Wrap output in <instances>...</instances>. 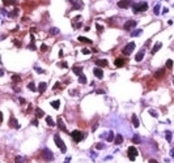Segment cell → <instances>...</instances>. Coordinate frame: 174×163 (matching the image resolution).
Listing matches in <instances>:
<instances>
[{
	"instance_id": "6da1fadb",
	"label": "cell",
	"mask_w": 174,
	"mask_h": 163,
	"mask_svg": "<svg viewBox=\"0 0 174 163\" xmlns=\"http://www.w3.org/2000/svg\"><path fill=\"white\" fill-rule=\"evenodd\" d=\"M132 9H134L135 13H139V12H144L148 9V4L144 1V3H134L132 4Z\"/></svg>"
},
{
	"instance_id": "7a4b0ae2",
	"label": "cell",
	"mask_w": 174,
	"mask_h": 163,
	"mask_svg": "<svg viewBox=\"0 0 174 163\" xmlns=\"http://www.w3.org/2000/svg\"><path fill=\"white\" fill-rule=\"evenodd\" d=\"M54 141H55L56 146L59 147V149H60V151H62V153H65V151H67V147H65V143L63 142L62 137H60L59 134H55V136H54Z\"/></svg>"
},
{
	"instance_id": "3957f363",
	"label": "cell",
	"mask_w": 174,
	"mask_h": 163,
	"mask_svg": "<svg viewBox=\"0 0 174 163\" xmlns=\"http://www.w3.org/2000/svg\"><path fill=\"white\" fill-rule=\"evenodd\" d=\"M42 157L45 160H47V162H52L54 160V154L51 150H48L47 147H45V149L42 150Z\"/></svg>"
},
{
	"instance_id": "277c9868",
	"label": "cell",
	"mask_w": 174,
	"mask_h": 163,
	"mask_svg": "<svg viewBox=\"0 0 174 163\" xmlns=\"http://www.w3.org/2000/svg\"><path fill=\"white\" fill-rule=\"evenodd\" d=\"M71 136H72V138H73L75 142H80V141L83 140V137H84V134H83L80 130H77V129L72 130V132H71Z\"/></svg>"
},
{
	"instance_id": "5b68a950",
	"label": "cell",
	"mask_w": 174,
	"mask_h": 163,
	"mask_svg": "<svg viewBox=\"0 0 174 163\" xmlns=\"http://www.w3.org/2000/svg\"><path fill=\"white\" fill-rule=\"evenodd\" d=\"M127 153H128V158L131 160H135V158L138 157V150H136L135 146H130L128 150H127Z\"/></svg>"
},
{
	"instance_id": "8992f818",
	"label": "cell",
	"mask_w": 174,
	"mask_h": 163,
	"mask_svg": "<svg viewBox=\"0 0 174 163\" xmlns=\"http://www.w3.org/2000/svg\"><path fill=\"white\" fill-rule=\"evenodd\" d=\"M135 46H136V45H135L134 42H130L128 45H127L126 47L123 48V53H124V55H130V53H131L132 51L135 50Z\"/></svg>"
},
{
	"instance_id": "52a82bcc",
	"label": "cell",
	"mask_w": 174,
	"mask_h": 163,
	"mask_svg": "<svg viewBox=\"0 0 174 163\" xmlns=\"http://www.w3.org/2000/svg\"><path fill=\"white\" fill-rule=\"evenodd\" d=\"M93 73H94V76L97 77V78H104V72H102V69L101 68H94V69H93Z\"/></svg>"
},
{
	"instance_id": "ba28073f",
	"label": "cell",
	"mask_w": 174,
	"mask_h": 163,
	"mask_svg": "<svg viewBox=\"0 0 174 163\" xmlns=\"http://www.w3.org/2000/svg\"><path fill=\"white\" fill-rule=\"evenodd\" d=\"M136 24H138L136 21H132V20H131V21H127V22L124 24L123 28H124V30H130V29L135 28V26H136Z\"/></svg>"
},
{
	"instance_id": "9c48e42d",
	"label": "cell",
	"mask_w": 174,
	"mask_h": 163,
	"mask_svg": "<svg viewBox=\"0 0 174 163\" xmlns=\"http://www.w3.org/2000/svg\"><path fill=\"white\" fill-rule=\"evenodd\" d=\"M130 5H131V1H130V0H122V1H118L119 8H128Z\"/></svg>"
},
{
	"instance_id": "30bf717a",
	"label": "cell",
	"mask_w": 174,
	"mask_h": 163,
	"mask_svg": "<svg viewBox=\"0 0 174 163\" xmlns=\"http://www.w3.org/2000/svg\"><path fill=\"white\" fill-rule=\"evenodd\" d=\"M58 125H59V128L63 130V132H65V133H68V130H67V128H65V125H64V123H63V120H62V118H58Z\"/></svg>"
},
{
	"instance_id": "8fae6325",
	"label": "cell",
	"mask_w": 174,
	"mask_h": 163,
	"mask_svg": "<svg viewBox=\"0 0 174 163\" xmlns=\"http://www.w3.org/2000/svg\"><path fill=\"white\" fill-rule=\"evenodd\" d=\"M9 125H11L12 128H20V125H18V123H17V120L13 118V116L9 119Z\"/></svg>"
},
{
	"instance_id": "7c38bea8",
	"label": "cell",
	"mask_w": 174,
	"mask_h": 163,
	"mask_svg": "<svg viewBox=\"0 0 174 163\" xmlns=\"http://www.w3.org/2000/svg\"><path fill=\"white\" fill-rule=\"evenodd\" d=\"M143 57H144V50H140L138 53H136L135 60H136V61H141V60H143Z\"/></svg>"
},
{
	"instance_id": "4fadbf2b",
	"label": "cell",
	"mask_w": 174,
	"mask_h": 163,
	"mask_svg": "<svg viewBox=\"0 0 174 163\" xmlns=\"http://www.w3.org/2000/svg\"><path fill=\"white\" fill-rule=\"evenodd\" d=\"M72 70H73V73L77 74V76H81L83 74V68L81 67H77V65H76V67L72 68Z\"/></svg>"
},
{
	"instance_id": "5bb4252c",
	"label": "cell",
	"mask_w": 174,
	"mask_h": 163,
	"mask_svg": "<svg viewBox=\"0 0 174 163\" xmlns=\"http://www.w3.org/2000/svg\"><path fill=\"white\" fill-rule=\"evenodd\" d=\"M161 47H162V43H161V42H157V43H156V45L153 46V48H152V55H153V53H156V52H157V51L160 50Z\"/></svg>"
},
{
	"instance_id": "9a60e30c",
	"label": "cell",
	"mask_w": 174,
	"mask_h": 163,
	"mask_svg": "<svg viewBox=\"0 0 174 163\" xmlns=\"http://www.w3.org/2000/svg\"><path fill=\"white\" fill-rule=\"evenodd\" d=\"M46 87H47V84H46V82H41V84L38 85V91H39L41 94H42V93H45Z\"/></svg>"
},
{
	"instance_id": "2e32d148",
	"label": "cell",
	"mask_w": 174,
	"mask_h": 163,
	"mask_svg": "<svg viewBox=\"0 0 174 163\" xmlns=\"http://www.w3.org/2000/svg\"><path fill=\"white\" fill-rule=\"evenodd\" d=\"M96 64L98 65V68H100V67H107V64H109V63H107L106 59H102V60H97V61H96Z\"/></svg>"
},
{
	"instance_id": "e0dca14e",
	"label": "cell",
	"mask_w": 174,
	"mask_h": 163,
	"mask_svg": "<svg viewBox=\"0 0 174 163\" xmlns=\"http://www.w3.org/2000/svg\"><path fill=\"white\" fill-rule=\"evenodd\" d=\"M132 124H134V126L135 128H139V125H140V123H139V119H138V116L136 115H132Z\"/></svg>"
},
{
	"instance_id": "ac0fdd59",
	"label": "cell",
	"mask_w": 174,
	"mask_h": 163,
	"mask_svg": "<svg viewBox=\"0 0 174 163\" xmlns=\"http://www.w3.org/2000/svg\"><path fill=\"white\" fill-rule=\"evenodd\" d=\"M114 64H115V67H117V68H121V67H123V65H124V60L121 59V57H118V59L115 60Z\"/></svg>"
},
{
	"instance_id": "d6986e66",
	"label": "cell",
	"mask_w": 174,
	"mask_h": 163,
	"mask_svg": "<svg viewBox=\"0 0 174 163\" xmlns=\"http://www.w3.org/2000/svg\"><path fill=\"white\" fill-rule=\"evenodd\" d=\"M114 142L117 143V145H121V143L123 142V136H122V134H117V136H115Z\"/></svg>"
},
{
	"instance_id": "ffe728a7",
	"label": "cell",
	"mask_w": 174,
	"mask_h": 163,
	"mask_svg": "<svg viewBox=\"0 0 174 163\" xmlns=\"http://www.w3.org/2000/svg\"><path fill=\"white\" fill-rule=\"evenodd\" d=\"M164 73H165V70L164 69H158L156 73H154V76H156V78H160V77L164 76Z\"/></svg>"
},
{
	"instance_id": "44dd1931",
	"label": "cell",
	"mask_w": 174,
	"mask_h": 163,
	"mask_svg": "<svg viewBox=\"0 0 174 163\" xmlns=\"http://www.w3.org/2000/svg\"><path fill=\"white\" fill-rule=\"evenodd\" d=\"M46 123H47L48 126H55V123H54V120L50 118V116H47V118H46Z\"/></svg>"
},
{
	"instance_id": "7402d4cb",
	"label": "cell",
	"mask_w": 174,
	"mask_h": 163,
	"mask_svg": "<svg viewBox=\"0 0 174 163\" xmlns=\"http://www.w3.org/2000/svg\"><path fill=\"white\" fill-rule=\"evenodd\" d=\"M35 115H37V118H43V116H45V112H43L41 108H37V110H35Z\"/></svg>"
},
{
	"instance_id": "603a6c76",
	"label": "cell",
	"mask_w": 174,
	"mask_h": 163,
	"mask_svg": "<svg viewBox=\"0 0 174 163\" xmlns=\"http://www.w3.org/2000/svg\"><path fill=\"white\" fill-rule=\"evenodd\" d=\"M77 39H79V42H83V43H90V45H92V41L88 39V38H85V37H79Z\"/></svg>"
},
{
	"instance_id": "cb8c5ba5",
	"label": "cell",
	"mask_w": 174,
	"mask_h": 163,
	"mask_svg": "<svg viewBox=\"0 0 174 163\" xmlns=\"http://www.w3.org/2000/svg\"><path fill=\"white\" fill-rule=\"evenodd\" d=\"M14 163H26V159L24 157H16L14 159Z\"/></svg>"
},
{
	"instance_id": "d4e9b609",
	"label": "cell",
	"mask_w": 174,
	"mask_h": 163,
	"mask_svg": "<svg viewBox=\"0 0 174 163\" xmlns=\"http://www.w3.org/2000/svg\"><path fill=\"white\" fill-rule=\"evenodd\" d=\"M51 106H52L55 110H58V108L60 107V101H52L51 102Z\"/></svg>"
},
{
	"instance_id": "484cf974",
	"label": "cell",
	"mask_w": 174,
	"mask_h": 163,
	"mask_svg": "<svg viewBox=\"0 0 174 163\" xmlns=\"http://www.w3.org/2000/svg\"><path fill=\"white\" fill-rule=\"evenodd\" d=\"M79 82L80 84H87V77H85V74H81V76H79Z\"/></svg>"
},
{
	"instance_id": "4316f807",
	"label": "cell",
	"mask_w": 174,
	"mask_h": 163,
	"mask_svg": "<svg viewBox=\"0 0 174 163\" xmlns=\"http://www.w3.org/2000/svg\"><path fill=\"white\" fill-rule=\"evenodd\" d=\"M109 142H111V141H114L115 140V136H114V133L113 132H109V134H107V138H106Z\"/></svg>"
},
{
	"instance_id": "83f0119b",
	"label": "cell",
	"mask_w": 174,
	"mask_h": 163,
	"mask_svg": "<svg viewBox=\"0 0 174 163\" xmlns=\"http://www.w3.org/2000/svg\"><path fill=\"white\" fill-rule=\"evenodd\" d=\"M72 4H73V9H80V8L84 7V4H83V3H73V1H72Z\"/></svg>"
},
{
	"instance_id": "f1b7e54d",
	"label": "cell",
	"mask_w": 174,
	"mask_h": 163,
	"mask_svg": "<svg viewBox=\"0 0 174 163\" xmlns=\"http://www.w3.org/2000/svg\"><path fill=\"white\" fill-rule=\"evenodd\" d=\"M132 142H134V143H140L141 140H140V137L136 134V136H134V137H132Z\"/></svg>"
},
{
	"instance_id": "f546056e",
	"label": "cell",
	"mask_w": 174,
	"mask_h": 163,
	"mask_svg": "<svg viewBox=\"0 0 174 163\" xmlns=\"http://www.w3.org/2000/svg\"><path fill=\"white\" fill-rule=\"evenodd\" d=\"M50 34H51V35H56V34H59V29H58V28L50 29Z\"/></svg>"
},
{
	"instance_id": "4dcf8cb0",
	"label": "cell",
	"mask_w": 174,
	"mask_h": 163,
	"mask_svg": "<svg viewBox=\"0 0 174 163\" xmlns=\"http://www.w3.org/2000/svg\"><path fill=\"white\" fill-rule=\"evenodd\" d=\"M141 33H143V30H141V29H138V30H135L134 33H131V35L132 37H138V35H140Z\"/></svg>"
},
{
	"instance_id": "1f68e13d",
	"label": "cell",
	"mask_w": 174,
	"mask_h": 163,
	"mask_svg": "<svg viewBox=\"0 0 174 163\" xmlns=\"http://www.w3.org/2000/svg\"><path fill=\"white\" fill-rule=\"evenodd\" d=\"M28 87L31 90V91H35V90H37V87H35V85H34V82H30V84L28 85Z\"/></svg>"
},
{
	"instance_id": "d6a6232c",
	"label": "cell",
	"mask_w": 174,
	"mask_h": 163,
	"mask_svg": "<svg viewBox=\"0 0 174 163\" xmlns=\"http://www.w3.org/2000/svg\"><path fill=\"white\" fill-rule=\"evenodd\" d=\"M154 14H156V16H158V14H160V4H157V5L154 7Z\"/></svg>"
},
{
	"instance_id": "836d02e7",
	"label": "cell",
	"mask_w": 174,
	"mask_h": 163,
	"mask_svg": "<svg viewBox=\"0 0 174 163\" xmlns=\"http://www.w3.org/2000/svg\"><path fill=\"white\" fill-rule=\"evenodd\" d=\"M165 136H166V141H169V142H170V141H171V132H169V130H166Z\"/></svg>"
},
{
	"instance_id": "e575fe53",
	"label": "cell",
	"mask_w": 174,
	"mask_h": 163,
	"mask_svg": "<svg viewBox=\"0 0 174 163\" xmlns=\"http://www.w3.org/2000/svg\"><path fill=\"white\" fill-rule=\"evenodd\" d=\"M166 67H168L169 69H171V68H173V60H171V59H169L168 61H166Z\"/></svg>"
},
{
	"instance_id": "d590c367",
	"label": "cell",
	"mask_w": 174,
	"mask_h": 163,
	"mask_svg": "<svg viewBox=\"0 0 174 163\" xmlns=\"http://www.w3.org/2000/svg\"><path fill=\"white\" fill-rule=\"evenodd\" d=\"M20 76H17V74H14V76H12V81H13V82H18V81H20Z\"/></svg>"
},
{
	"instance_id": "8d00e7d4",
	"label": "cell",
	"mask_w": 174,
	"mask_h": 163,
	"mask_svg": "<svg viewBox=\"0 0 174 163\" xmlns=\"http://www.w3.org/2000/svg\"><path fill=\"white\" fill-rule=\"evenodd\" d=\"M16 14H18V9H13V12L9 13V17H14Z\"/></svg>"
},
{
	"instance_id": "74e56055",
	"label": "cell",
	"mask_w": 174,
	"mask_h": 163,
	"mask_svg": "<svg viewBox=\"0 0 174 163\" xmlns=\"http://www.w3.org/2000/svg\"><path fill=\"white\" fill-rule=\"evenodd\" d=\"M149 114H151L153 118H158V114L156 112V111H153V110H149Z\"/></svg>"
},
{
	"instance_id": "f35d334b",
	"label": "cell",
	"mask_w": 174,
	"mask_h": 163,
	"mask_svg": "<svg viewBox=\"0 0 174 163\" xmlns=\"http://www.w3.org/2000/svg\"><path fill=\"white\" fill-rule=\"evenodd\" d=\"M96 147H97L98 150H101V149H104V147H105V145H104V143H101V142H100V143H97V145H96Z\"/></svg>"
},
{
	"instance_id": "ab89813d",
	"label": "cell",
	"mask_w": 174,
	"mask_h": 163,
	"mask_svg": "<svg viewBox=\"0 0 174 163\" xmlns=\"http://www.w3.org/2000/svg\"><path fill=\"white\" fill-rule=\"evenodd\" d=\"M96 28H97V30H98V33H101L102 30H104V28H102L100 24H96Z\"/></svg>"
},
{
	"instance_id": "60d3db41",
	"label": "cell",
	"mask_w": 174,
	"mask_h": 163,
	"mask_svg": "<svg viewBox=\"0 0 174 163\" xmlns=\"http://www.w3.org/2000/svg\"><path fill=\"white\" fill-rule=\"evenodd\" d=\"M81 52L84 53V55H89V53H90V51L88 50V48H83V51H81Z\"/></svg>"
},
{
	"instance_id": "b9f144b4",
	"label": "cell",
	"mask_w": 174,
	"mask_h": 163,
	"mask_svg": "<svg viewBox=\"0 0 174 163\" xmlns=\"http://www.w3.org/2000/svg\"><path fill=\"white\" fill-rule=\"evenodd\" d=\"M41 51H42V52L47 51V46H46V45H42V46H41Z\"/></svg>"
},
{
	"instance_id": "7bdbcfd3",
	"label": "cell",
	"mask_w": 174,
	"mask_h": 163,
	"mask_svg": "<svg viewBox=\"0 0 174 163\" xmlns=\"http://www.w3.org/2000/svg\"><path fill=\"white\" fill-rule=\"evenodd\" d=\"M60 67H62V68H67L68 67V65H67V63H65V61H62V63H60Z\"/></svg>"
},
{
	"instance_id": "ee69618b",
	"label": "cell",
	"mask_w": 174,
	"mask_h": 163,
	"mask_svg": "<svg viewBox=\"0 0 174 163\" xmlns=\"http://www.w3.org/2000/svg\"><path fill=\"white\" fill-rule=\"evenodd\" d=\"M34 69H35L37 72H38V73H43V69H41V68H38V67H35Z\"/></svg>"
},
{
	"instance_id": "f6af8a7d",
	"label": "cell",
	"mask_w": 174,
	"mask_h": 163,
	"mask_svg": "<svg viewBox=\"0 0 174 163\" xmlns=\"http://www.w3.org/2000/svg\"><path fill=\"white\" fill-rule=\"evenodd\" d=\"M31 124L35 125V126H38V120H33V121H31Z\"/></svg>"
},
{
	"instance_id": "bcb514c9",
	"label": "cell",
	"mask_w": 174,
	"mask_h": 163,
	"mask_svg": "<svg viewBox=\"0 0 174 163\" xmlns=\"http://www.w3.org/2000/svg\"><path fill=\"white\" fill-rule=\"evenodd\" d=\"M59 86H60V85H59V82H56V84H55V86H54V90H56Z\"/></svg>"
},
{
	"instance_id": "7dc6e473",
	"label": "cell",
	"mask_w": 174,
	"mask_h": 163,
	"mask_svg": "<svg viewBox=\"0 0 174 163\" xmlns=\"http://www.w3.org/2000/svg\"><path fill=\"white\" fill-rule=\"evenodd\" d=\"M148 163H158V162H157V160H154V159H149Z\"/></svg>"
},
{
	"instance_id": "c3c4849f",
	"label": "cell",
	"mask_w": 174,
	"mask_h": 163,
	"mask_svg": "<svg viewBox=\"0 0 174 163\" xmlns=\"http://www.w3.org/2000/svg\"><path fill=\"white\" fill-rule=\"evenodd\" d=\"M162 13H168V8H164L162 9Z\"/></svg>"
},
{
	"instance_id": "681fc988",
	"label": "cell",
	"mask_w": 174,
	"mask_h": 163,
	"mask_svg": "<svg viewBox=\"0 0 174 163\" xmlns=\"http://www.w3.org/2000/svg\"><path fill=\"white\" fill-rule=\"evenodd\" d=\"M68 162H71V158H67V159L64 160V163H68Z\"/></svg>"
},
{
	"instance_id": "f907efd6",
	"label": "cell",
	"mask_w": 174,
	"mask_h": 163,
	"mask_svg": "<svg viewBox=\"0 0 174 163\" xmlns=\"http://www.w3.org/2000/svg\"><path fill=\"white\" fill-rule=\"evenodd\" d=\"M171 157H174V150H171Z\"/></svg>"
},
{
	"instance_id": "816d5d0a",
	"label": "cell",
	"mask_w": 174,
	"mask_h": 163,
	"mask_svg": "<svg viewBox=\"0 0 174 163\" xmlns=\"http://www.w3.org/2000/svg\"><path fill=\"white\" fill-rule=\"evenodd\" d=\"M173 84H174V81H173Z\"/></svg>"
}]
</instances>
